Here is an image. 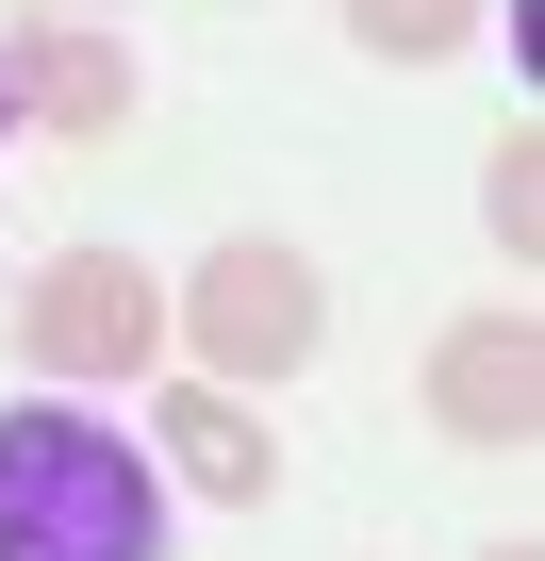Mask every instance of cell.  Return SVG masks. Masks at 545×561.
Instances as JSON below:
<instances>
[{"instance_id": "obj_4", "label": "cell", "mask_w": 545, "mask_h": 561, "mask_svg": "<svg viewBox=\"0 0 545 561\" xmlns=\"http://www.w3.org/2000/svg\"><path fill=\"white\" fill-rule=\"evenodd\" d=\"M430 413H446V446H529L545 430V331L529 314H463L430 347Z\"/></svg>"}, {"instance_id": "obj_6", "label": "cell", "mask_w": 545, "mask_h": 561, "mask_svg": "<svg viewBox=\"0 0 545 561\" xmlns=\"http://www.w3.org/2000/svg\"><path fill=\"white\" fill-rule=\"evenodd\" d=\"M166 462H182L198 495H231V512L282 495V446H264V413H231V380H182V397H166Z\"/></svg>"}, {"instance_id": "obj_7", "label": "cell", "mask_w": 545, "mask_h": 561, "mask_svg": "<svg viewBox=\"0 0 545 561\" xmlns=\"http://www.w3.org/2000/svg\"><path fill=\"white\" fill-rule=\"evenodd\" d=\"M348 34H364V50H397V67H446V50L479 34V0H348Z\"/></svg>"}, {"instance_id": "obj_3", "label": "cell", "mask_w": 545, "mask_h": 561, "mask_svg": "<svg viewBox=\"0 0 545 561\" xmlns=\"http://www.w3.org/2000/svg\"><path fill=\"white\" fill-rule=\"evenodd\" d=\"M18 347H34L50 380H133V364L166 347V298H149V264H133V248H67V264H34Z\"/></svg>"}, {"instance_id": "obj_10", "label": "cell", "mask_w": 545, "mask_h": 561, "mask_svg": "<svg viewBox=\"0 0 545 561\" xmlns=\"http://www.w3.org/2000/svg\"><path fill=\"white\" fill-rule=\"evenodd\" d=\"M479 561H529V545H479Z\"/></svg>"}, {"instance_id": "obj_11", "label": "cell", "mask_w": 545, "mask_h": 561, "mask_svg": "<svg viewBox=\"0 0 545 561\" xmlns=\"http://www.w3.org/2000/svg\"><path fill=\"white\" fill-rule=\"evenodd\" d=\"M100 18H116V0H100Z\"/></svg>"}, {"instance_id": "obj_1", "label": "cell", "mask_w": 545, "mask_h": 561, "mask_svg": "<svg viewBox=\"0 0 545 561\" xmlns=\"http://www.w3.org/2000/svg\"><path fill=\"white\" fill-rule=\"evenodd\" d=\"M0 561H166V479L100 413H0Z\"/></svg>"}, {"instance_id": "obj_8", "label": "cell", "mask_w": 545, "mask_h": 561, "mask_svg": "<svg viewBox=\"0 0 545 561\" xmlns=\"http://www.w3.org/2000/svg\"><path fill=\"white\" fill-rule=\"evenodd\" d=\"M479 198H496V231H512V264H529V231H545V182H529V149H496V182H479Z\"/></svg>"}, {"instance_id": "obj_2", "label": "cell", "mask_w": 545, "mask_h": 561, "mask_svg": "<svg viewBox=\"0 0 545 561\" xmlns=\"http://www.w3.org/2000/svg\"><path fill=\"white\" fill-rule=\"evenodd\" d=\"M182 347H198V380H298L315 364V264L282 231H231L182 280Z\"/></svg>"}, {"instance_id": "obj_5", "label": "cell", "mask_w": 545, "mask_h": 561, "mask_svg": "<svg viewBox=\"0 0 545 561\" xmlns=\"http://www.w3.org/2000/svg\"><path fill=\"white\" fill-rule=\"evenodd\" d=\"M18 116H34V133H67V149H100V133L133 116V50H116V34H83V18L18 34Z\"/></svg>"}, {"instance_id": "obj_9", "label": "cell", "mask_w": 545, "mask_h": 561, "mask_svg": "<svg viewBox=\"0 0 545 561\" xmlns=\"http://www.w3.org/2000/svg\"><path fill=\"white\" fill-rule=\"evenodd\" d=\"M0 133H18V50H0Z\"/></svg>"}]
</instances>
